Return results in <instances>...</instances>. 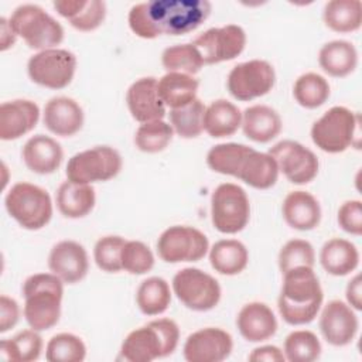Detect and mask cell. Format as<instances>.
I'll return each mask as SVG.
<instances>
[{"label": "cell", "instance_id": "7bdbcfd3", "mask_svg": "<svg viewBox=\"0 0 362 362\" xmlns=\"http://www.w3.org/2000/svg\"><path fill=\"white\" fill-rule=\"evenodd\" d=\"M86 356L83 341L69 332L54 335L45 348V358L49 362H82Z\"/></svg>", "mask_w": 362, "mask_h": 362}, {"label": "cell", "instance_id": "52a82bcc", "mask_svg": "<svg viewBox=\"0 0 362 362\" xmlns=\"http://www.w3.org/2000/svg\"><path fill=\"white\" fill-rule=\"evenodd\" d=\"M8 215L24 229L38 230L44 228L52 216V202L49 194L34 184L17 182L4 198Z\"/></svg>", "mask_w": 362, "mask_h": 362}, {"label": "cell", "instance_id": "9a60e30c", "mask_svg": "<svg viewBox=\"0 0 362 362\" xmlns=\"http://www.w3.org/2000/svg\"><path fill=\"white\" fill-rule=\"evenodd\" d=\"M269 154L274 158L279 171L293 184H307L318 174L317 156L298 141L281 140L270 147Z\"/></svg>", "mask_w": 362, "mask_h": 362}, {"label": "cell", "instance_id": "bcb514c9", "mask_svg": "<svg viewBox=\"0 0 362 362\" xmlns=\"http://www.w3.org/2000/svg\"><path fill=\"white\" fill-rule=\"evenodd\" d=\"M122 270L130 274H144L154 266V255L147 245L140 240H126L120 255Z\"/></svg>", "mask_w": 362, "mask_h": 362}, {"label": "cell", "instance_id": "60d3db41", "mask_svg": "<svg viewBox=\"0 0 362 362\" xmlns=\"http://www.w3.org/2000/svg\"><path fill=\"white\" fill-rule=\"evenodd\" d=\"M283 354L290 362H313L321 355V342L311 331H293L284 339Z\"/></svg>", "mask_w": 362, "mask_h": 362}, {"label": "cell", "instance_id": "2e32d148", "mask_svg": "<svg viewBox=\"0 0 362 362\" xmlns=\"http://www.w3.org/2000/svg\"><path fill=\"white\" fill-rule=\"evenodd\" d=\"M233 348L229 332L208 327L188 335L184 344V358L188 362H221L226 359Z\"/></svg>", "mask_w": 362, "mask_h": 362}, {"label": "cell", "instance_id": "ac0fdd59", "mask_svg": "<svg viewBox=\"0 0 362 362\" xmlns=\"http://www.w3.org/2000/svg\"><path fill=\"white\" fill-rule=\"evenodd\" d=\"M48 267L64 283L75 284L88 274V253L85 247L75 240H61L55 243L49 252Z\"/></svg>", "mask_w": 362, "mask_h": 362}, {"label": "cell", "instance_id": "ab89813d", "mask_svg": "<svg viewBox=\"0 0 362 362\" xmlns=\"http://www.w3.org/2000/svg\"><path fill=\"white\" fill-rule=\"evenodd\" d=\"M161 64L168 72H181L188 75L199 72L205 65L199 51L192 42L167 47L161 54Z\"/></svg>", "mask_w": 362, "mask_h": 362}, {"label": "cell", "instance_id": "1f68e13d", "mask_svg": "<svg viewBox=\"0 0 362 362\" xmlns=\"http://www.w3.org/2000/svg\"><path fill=\"white\" fill-rule=\"evenodd\" d=\"M199 82L192 75L167 72L157 81V90L163 103L171 109L188 105L197 99Z\"/></svg>", "mask_w": 362, "mask_h": 362}, {"label": "cell", "instance_id": "277c9868", "mask_svg": "<svg viewBox=\"0 0 362 362\" xmlns=\"http://www.w3.org/2000/svg\"><path fill=\"white\" fill-rule=\"evenodd\" d=\"M180 339V328L170 318H158L133 329L123 341L120 356L129 362H151L171 355Z\"/></svg>", "mask_w": 362, "mask_h": 362}, {"label": "cell", "instance_id": "7c38bea8", "mask_svg": "<svg viewBox=\"0 0 362 362\" xmlns=\"http://www.w3.org/2000/svg\"><path fill=\"white\" fill-rule=\"evenodd\" d=\"M209 249L205 233L194 226L175 225L167 228L157 240L158 256L167 263L198 262Z\"/></svg>", "mask_w": 362, "mask_h": 362}, {"label": "cell", "instance_id": "f35d334b", "mask_svg": "<svg viewBox=\"0 0 362 362\" xmlns=\"http://www.w3.org/2000/svg\"><path fill=\"white\" fill-rule=\"evenodd\" d=\"M206 106L197 98L185 106L170 110L173 130L184 137L194 139L204 132V113Z\"/></svg>", "mask_w": 362, "mask_h": 362}, {"label": "cell", "instance_id": "4dcf8cb0", "mask_svg": "<svg viewBox=\"0 0 362 362\" xmlns=\"http://www.w3.org/2000/svg\"><path fill=\"white\" fill-rule=\"evenodd\" d=\"M242 124V112L226 99H216L206 106L204 113V130L215 139L229 137Z\"/></svg>", "mask_w": 362, "mask_h": 362}, {"label": "cell", "instance_id": "ee69618b", "mask_svg": "<svg viewBox=\"0 0 362 362\" xmlns=\"http://www.w3.org/2000/svg\"><path fill=\"white\" fill-rule=\"evenodd\" d=\"M315 252L313 245L304 239H291L283 245L279 253V267L286 273L294 267H314Z\"/></svg>", "mask_w": 362, "mask_h": 362}, {"label": "cell", "instance_id": "74e56055", "mask_svg": "<svg viewBox=\"0 0 362 362\" xmlns=\"http://www.w3.org/2000/svg\"><path fill=\"white\" fill-rule=\"evenodd\" d=\"M252 147L239 143H221L209 148L206 154L208 167L219 174L236 177L240 163Z\"/></svg>", "mask_w": 362, "mask_h": 362}, {"label": "cell", "instance_id": "d6986e66", "mask_svg": "<svg viewBox=\"0 0 362 362\" xmlns=\"http://www.w3.org/2000/svg\"><path fill=\"white\" fill-rule=\"evenodd\" d=\"M126 102L132 117L140 123L163 120L165 116V105L158 95L154 76L134 81L127 89Z\"/></svg>", "mask_w": 362, "mask_h": 362}, {"label": "cell", "instance_id": "5bb4252c", "mask_svg": "<svg viewBox=\"0 0 362 362\" xmlns=\"http://www.w3.org/2000/svg\"><path fill=\"white\" fill-rule=\"evenodd\" d=\"M192 44L199 51L204 64H218L236 58L246 45V33L240 25L226 24L199 34Z\"/></svg>", "mask_w": 362, "mask_h": 362}, {"label": "cell", "instance_id": "7402d4cb", "mask_svg": "<svg viewBox=\"0 0 362 362\" xmlns=\"http://www.w3.org/2000/svg\"><path fill=\"white\" fill-rule=\"evenodd\" d=\"M240 335L249 342H262L272 338L277 331V320L272 308L259 301L245 304L236 317Z\"/></svg>", "mask_w": 362, "mask_h": 362}, {"label": "cell", "instance_id": "7dc6e473", "mask_svg": "<svg viewBox=\"0 0 362 362\" xmlns=\"http://www.w3.org/2000/svg\"><path fill=\"white\" fill-rule=\"evenodd\" d=\"M339 226L355 236L362 233V204L359 199H351L344 202L338 209Z\"/></svg>", "mask_w": 362, "mask_h": 362}, {"label": "cell", "instance_id": "4fadbf2b", "mask_svg": "<svg viewBox=\"0 0 362 362\" xmlns=\"http://www.w3.org/2000/svg\"><path fill=\"white\" fill-rule=\"evenodd\" d=\"M276 82V72L272 64L264 59H250L235 65L228 75L229 93L242 102L264 96Z\"/></svg>", "mask_w": 362, "mask_h": 362}, {"label": "cell", "instance_id": "6da1fadb", "mask_svg": "<svg viewBox=\"0 0 362 362\" xmlns=\"http://www.w3.org/2000/svg\"><path fill=\"white\" fill-rule=\"evenodd\" d=\"M208 0H151L132 6L127 21L140 38L182 35L197 30L209 16Z\"/></svg>", "mask_w": 362, "mask_h": 362}, {"label": "cell", "instance_id": "d6a6232c", "mask_svg": "<svg viewBox=\"0 0 362 362\" xmlns=\"http://www.w3.org/2000/svg\"><path fill=\"white\" fill-rule=\"evenodd\" d=\"M249 262L246 246L236 239H222L209 249L212 269L225 276H235L243 272Z\"/></svg>", "mask_w": 362, "mask_h": 362}, {"label": "cell", "instance_id": "3957f363", "mask_svg": "<svg viewBox=\"0 0 362 362\" xmlns=\"http://www.w3.org/2000/svg\"><path fill=\"white\" fill-rule=\"evenodd\" d=\"M62 283L54 273H35L24 281V317L30 328L45 331L58 322L64 294Z\"/></svg>", "mask_w": 362, "mask_h": 362}, {"label": "cell", "instance_id": "8d00e7d4", "mask_svg": "<svg viewBox=\"0 0 362 362\" xmlns=\"http://www.w3.org/2000/svg\"><path fill=\"white\" fill-rule=\"evenodd\" d=\"M328 81L315 72L300 75L293 86V96L297 103L305 109H317L329 98Z\"/></svg>", "mask_w": 362, "mask_h": 362}, {"label": "cell", "instance_id": "d590c367", "mask_svg": "<svg viewBox=\"0 0 362 362\" xmlns=\"http://www.w3.org/2000/svg\"><path fill=\"white\" fill-rule=\"evenodd\" d=\"M136 303L146 315L163 314L171 303L168 283L163 277H148L143 280L136 293Z\"/></svg>", "mask_w": 362, "mask_h": 362}, {"label": "cell", "instance_id": "c3c4849f", "mask_svg": "<svg viewBox=\"0 0 362 362\" xmlns=\"http://www.w3.org/2000/svg\"><path fill=\"white\" fill-rule=\"evenodd\" d=\"M20 318V307L17 301L8 296L0 297V332H6L13 328Z\"/></svg>", "mask_w": 362, "mask_h": 362}, {"label": "cell", "instance_id": "30bf717a", "mask_svg": "<svg viewBox=\"0 0 362 362\" xmlns=\"http://www.w3.org/2000/svg\"><path fill=\"white\" fill-rule=\"evenodd\" d=\"M177 298L189 310L209 311L221 300V286L215 277L197 267H185L173 277Z\"/></svg>", "mask_w": 362, "mask_h": 362}, {"label": "cell", "instance_id": "f1b7e54d", "mask_svg": "<svg viewBox=\"0 0 362 362\" xmlns=\"http://www.w3.org/2000/svg\"><path fill=\"white\" fill-rule=\"evenodd\" d=\"M320 262L327 273L346 276L358 267L359 252L352 242L342 238H332L322 245Z\"/></svg>", "mask_w": 362, "mask_h": 362}, {"label": "cell", "instance_id": "b9f144b4", "mask_svg": "<svg viewBox=\"0 0 362 362\" xmlns=\"http://www.w3.org/2000/svg\"><path fill=\"white\" fill-rule=\"evenodd\" d=\"M174 130L164 120L141 123L134 134V144L143 153H160L173 140Z\"/></svg>", "mask_w": 362, "mask_h": 362}, {"label": "cell", "instance_id": "8fae6325", "mask_svg": "<svg viewBox=\"0 0 362 362\" xmlns=\"http://www.w3.org/2000/svg\"><path fill=\"white\" fill-rule=\"evenodd\" d=\"M75 54L62 48L38 51L27 62L30 79L34 83L49 89H62L68 86L75 75Z\"/></svg>", "mask_w": 362, "mask_h": 362}, {"label": "cell", "instance_id": "816d5d0a", "mask_svg": "<svg viewBox=\"0 0 362 362\" xmlns=\"http://www.w3.org/2000/svg\"><path fill=\"white\" fill-rule=\"evenodd\" d=\"M0 33H1V35H0V41H1L0 49L6 51L10 47H13V44L16 42V37L17 35H16L14 30L11 28L10 21L7 18H4V17L0 18Z\"/></svg>", "mask_w": 362, "mask_h": 362}, {"label": "cell", "instance_id": "cb8c5ba5", "mask_svg": "<svg viewBox=\"0 0 362 362\" xmlns=\"http://www.w3.org/2000/svg\"><path fill=\"white\" fill-rule=\"evenodd\" d=\"M283 218L297 230H311L321 221V206L317 198L307 191H291L281 205Z\"/></svg>", "mask_w": 362, "mask_h": 362}, {"label": "cell", "instance_id": "e575fe53", "mask_svg": "<svg viewBox=\"0 0 362 362\" xmlns=\"http://www.w3.org/2000/svg\"><path fill=\"white\" fill-rule=\"evenodd\" d=\"M42 351V338L35 329H24L13 338L0 342V355L11 362H33L37 361Z\"/></svg>", "mask_w": 362, "mask_h": 362}, {"label": "cell", "instance_id": "5b68a950", "mask_svg": "<svg viewBox=\"0 0 362 362\" xmlns=\"http://www.w3.org/2000/svg\"><path fill=\"white\" fill-rule=\"evenodd\" d=\"M313 143L325 153H342L349 146L359 148V115L345 106H332L311 127Z\"/></svg>", "mask_w": 362, "mask_h": 362}, {"label": "cell", "instance_id": "ffe728a7", "mask_svg": "<svg viewBox=\"0 0 362 362\" xmlns=\"http://www.w3.org/2000/svg\"><path fill=\"white\" fill-rule=\"evenodd\" d=\"M40 119V107L28 99H14L0 105V139L16 140L31 132Z\"/></svg>", "mask_w": 362, "mask_h": 362}, {"label": "cell", "instance_id": "ba28073f", "mask_svg": "<svg viewBox=\"0 0 362 362\" xmlns=\"http://www.w3.org/2000/svg\"><path fill=\"white\" fill-rule=\"evenodd\" d=\"M123 161L119 151L110 146H95L74 154L66 164V178L76 184L107 181L122 170Z\"/></svg>", "mask_w": 362, "mask_h": 362}, {"label": "cell", "instance_id": "f546056e", "mask_svg": "<svg viewBox=\"0 0 362 362\" xmlns=\"http://www.w3.org/2000/svg\"><path fill=\"white\" fill-rule=\"evenodd\" d=\"M318 64L325 74L344 78L355 71L358 65V51L349 41L334 40L321 47Z\"/></svg>", "mask_w": 362, "mask_h": 362}, {"label": "cell", "instance_id": "83f0119b", "mask_svg": "<svg viewBox=\"0 0 362 362\" xmlns=\"http://www.w3.org/2000/svg\"><path fill=\"white\" fill-rule=\"evenodd\" d=\"M55 201L58 211L64 216L78 219L93 209L96 195L90 184H76L66 180L58 187Z\"/></svg>", "mask_w": 362, "mask_h": 362}, {"label": "cell", "instance_id": "f907efd6", "mask_svg": "<svg viewBox=\"0 0 362 362\" xmlns=\"http://www.w3.org/2000/svg\"><path fill=\"white\" fill-rule=\"evenodd\" d=\"M362 283H361V276L355 274L346 286L345 290V296H346V301L348 304L354 308V310H362Z\"/></svg>", "mask_w": 362, "mask_h": 362}, {"label": "cell", "instance_id": "7a4b0ae2", "mask_svg": "<svg viewBox=\"0 0 362 362\" xmlns=\"http://www.w3.org/2000/svg\"><path fill=\"white\" fill-rule=\"evenodd\" d=\"M324 294L313 267H294L283 273V286L277 307L281 318L290 325L311 322L322 304Z\"/></svg>", "mask_w": 362, "mask_h": 362}, {"label": "cell", "instance_id": "e0dca14e", "mask_svg": "<svg viewBox=\"0 0 362 362\" xmlns=\"http://www.w3.org/2000/svg\"><path fill=\"white\" fill-rule=\"evenodd\" d=\"M359 321L354 308L341 300L327 303L320 315V331L334 346L351 344L358 332Z\"/></svg>", "mask_w": 362, "mask_h": 362}, {"label": "cell", "instance_id": "681fc988", "mask_svg": "<svg viewBox=\"0 0 362 362\" xmlns=\"http://www.w3.org/2000/svg\"><path fill=\"white\" fill-rule=\"evenodd\" d=\"M249 361H253V362H283L286 358H284V354L281 349H279L277 346L274 345H263V346H259V348H255L252 351V354L247 356Z\"/></svg>", "mask_w": 362, "mask_h": 362}, {"label": "cell", "instance_id": "603a6c76", "mask_svg": "<svg viewBox=\"0 0 362 362\" xmlns=\"http://www.w3.org/2000/svg\"><path fill=\"white\" fill-rule=\"evenodd\" d=\"M21 156L28 170L45 175L59 168L64 151L55 139L45 134H35L25 141Z\"/></svg>", "mask_w": 362, "mask_h": 362}, {"label": "cell", "instance_id": "9c48e42d", "mask_svg": "<svg viewBox=\"0 0 362 362\" xmlns=\"http://www.w3.org/2000/svg\"><path fill=\"white\" fill-rule=\"evenodd\" d=\"M250 218L249 198L233 182L219 184L211 197V219L216 230L233 235L245 229Z\"/></svg>", "mask_w": 362, "mask_h": 362}, {"label": "cell", "instance_id": "836d02e7", "mask_svg": "<svg viewBox=\"0 0 362 362\" xmlns=\"http://www.w3.org/2000/svg\"><path fill=\"white\" fill-rule=\"evenodd\" d=\"M322 18L332 31H356L362 24V3L359 0H331L324 6Z\"/></svg>", "mask_w": 362, "mask_h": 362}, {"label": "cell", "instance_id": "f6af8a7d", "mask_svg": "<svg viewBox=\"0 0 362 362\" xmlns=\"http://www.w3.org/2000/svg\"><path fill=\"white\" fill-rule=\"evenodd\" d=\"M126 243L124 238L116 235H107L100 238L93 247V259L98 267L107 273H117L122 270L120 255L123 245Z\"/></svg>", "mask_w": 362, "mask_h": 362}, {"label": "cell", "instance_id": "484cf974", "mask_svg": "<svg viewBox=\"0 0 362 362\" xmlns=\"http://www.w3.org/2000/svg\"><path fill=\"white\" fill-rule=\"evenodd\" d=\"M242 130L245 136L256 143H267L281 132L280 115L267 105H253L242 113Z\"/></svg>", "mask_w": 362, "mask_h": 362}, {"label": "cell", "instance_id": "44dd1931", "mask_svg": "<svg viewBox=\"0 0 362 362\" xmlns=\"http://www.w3.org/2000/svg\"><path fill=\"white\" fill-rule=\"evenodd\" d=\"M42 122L51 133L69 137L82 129L83 110L72 98L55 96L45 103Z\"/></svg>", "mask_w": 362, "mask_h": 362}, {"label": "cell", "instance_id": "d4e9b609", "mask_svg": "<svg viewBox=\"0 0 362 362\" xmlns=\"http://www.w3.org/2000/svg\"><path fill=\"white\" fill-rule=\"evenodd\" d=\"M52 6L79 31L96 30L106 17V3L100 0H57Z\"/></svg>", "mask_w": 362, "mask_h": 362}, {"label": "cell", "instance_id": "8992f818", "mask_svg": "<svg viewBox=\"0 0 362 362\" xmlns=\"http://www.w3.org/2000/svg\"><path fill=\"white\" fill-rule=\"evenodd\" d=\"M16 35L38 51L55 48L64 40L62 25L38 4H21L8 18Z\"/></svg>", "mask_w": 362, "mask_h": 362}, {"label": "cell", "instance_id": "4316f807", "mask_svg": "<svg viewBox=\"0 0 362 362\" xmlns=\"http://www.w3.org/2000/svg\"><path fill=\"white\" fill-rule=\"evenodd\" d=\"M236 178L253 188L267 189L276 184L279 167L269 153H260L252 148L240 163Z\"/></svg>", "mask_w": 362, "mask_h": 362}]
</instances>
